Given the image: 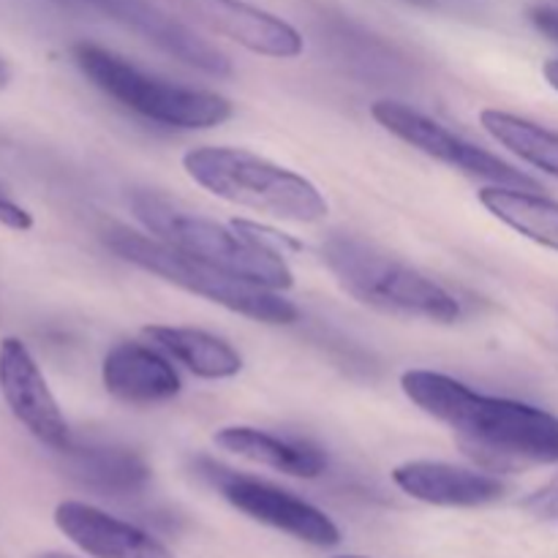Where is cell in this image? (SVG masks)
<instances>
[{"instance_id": "cell-18", "label": "cell", "mask_w": 558, "mask_h": 558, "mask_svg": "<svg viewBox=\"0 0 558 558\" xmlns=\"http://www.w3.org/2000/svg\"><path fill=\"white\" fill-rule=\"evenodd\" d=\"M76 474L87 483L98 485V488H140L147 480V469L142 466L140 458L125 456V452L98 450L76 456Z\"/></svg>"}, {"instance_id": "cell-20", "label": "cell", "mask_w": 558, "mask_h": 558, "mask_svg": "<svg viewBox=\"0 0 558 558\" xmlns=\"http://www.w3.org/2000/svg\"><path fill=\"white\" fill-rule=\"evenodd\" d=\"M532 22L539 33H545L550 41L558 44V9H554V5H537L532 11Z\"/></svg>"}, {"instance_id": "cell-21", "label": "cell", "mask_w": 558, "mask_h": 558, "mask_svg": "<svg viewBox=\"0 0 558 558\" xmlns=\"http://www.w3.org/2000/svg\"><path fill=\"white\" fill-rule=\"evenodd\" d=\"M534 505H537L539 510H545V512L558 510V480H556L554 485H550L548 490H543V494H539L537 499H534Z\"/></svg>"}, {"instance_id": "cell-25", "label": "cell", "mask_w": 558, "mask_h": 558, "mask_svg": "<svg viewBox=\"0 0 558 558\" xmlns=\"http://www.w3.org/2000/svg\"><path fill=\"white\" fill-rule=\"evenodd\" d=\"M409 3H420V5H428V3H434V0H409Z\"/></svg>"}, {"instance_id": "cell-19", "label": "cell", "mask_w": 558, "mask_h": 558, "mask_svg": "<svg viewBox=\"0 0 558 558\" xmlns=\"http://www.w3.org/2000/svg\"><path fill=\"white\" fill-rule=\"evenodd\" d=\"M0 227L14 229V232H27L33 229V216L20 205V202L11 199L9 194L0 185Z\"/></svg>"}, {"instance_id": "cell-23", "label": "cell", "mask_w": 558, "mask_h": 558, "mask_svg": "<svg viewBox=\"0 0 558 558\" xmlns=\"http://www.w3.org/2000/svg\"><path fill=\"white\" fill-rule=\"evenodd\" d=\"M9 82H11V65H9V60L0 54V90H5V87H9Z\"/></svg>"}, {"instance_id": "cell-7", "label": "cell", "mask_w": 558, "mask_h": 558, "mask_svg": "<svg viewBox=\"0 0 558 558\" xmlns=\"http://www.w3.org/2000/svg\"><path fill=\"white\" fill-rule=\"evenodd\" d=\"M371 118H374L381 129L390 131L392 136L407 142L409 147L436 158V161L447 163V167L458 169V172L469 174V178L485 180L488 185H505V189L539 191V183L532 174L521 172V169L501 161L494 153L483 150V147H477L474 142L463 140L456 131L441 125L439 120L417 112V109H412L409 104L381 98V101L371 104Z\"/></svg>"}, {"instance_id": "cell-10", "label": "cell", "mask_w": 558, "mask_h": 558, "mask_svg": "<svg viewBox=\"0 0 558 558\" xmlns=\"http://www.w3.org/2000/svg\"><path fill=\"white\" fill-rule=\"evenodd\" d=\"M0 396L16 423L33 439L47 445L49 450H71V430L63 409L49 390L47 376L38 368L36 357L20 338L9 336L0 341Z\"/></svg>"}, {"instance_id": "cell-17", "label": "cell", "mask_w": 558, "mask_h": 558, "mask_svg": "<svg viewBox=\"0 0 558 558\" xmlns=\"http://www.w3.org/2000/svg\"><path fill=\"white\" fill-rule=\"evenodd\" d=\"M480 125L512 156L558 178V131L494 107L480 112Z\"/></svg>"}, {"instance_id": "cell-22", "label": "cell", "mask_w": 558, "mask_h": 558, "mask_svg": "<svg viewBox=\"0 0 558 558\" xmlns=\"http://www.w3.org/2000/svg\"><path fill=\"white\" fill-rule=\"evenodd\" d=\"M543 76H545V82H548V85L558 93V58L548 60V63L543 65Z\"/></svg>"}, {"instance_id": "cell-5", "label": "cell", "mask_w": 558, "mask_h": 558, "mask_svg": "<svg viewBox=\"0 0 558 558\" xmlns=\"http://www.w3.org/2000/svg\"><path fill=\"white\" fill-rule=\"evenodd\" d=\"M104 243L120 259L196 294V298L216 303L232 314L245 316L251 322L262 325H294L300 319V308L289 300L281 298V292L251 283L245 278L232 276L221 267L202 262L196 256L183 254L172 245L161 243L158 238L131 232V229H109L104 234Z\"/></svg>"}, {"instance_id": "cell-4", "label": "cell", "mask_w": 558, "mask_h": 558, "mask_svg": "<svg viewBox=\"0 0 558 558\" xmlns=\"http://www.w3.org/2000/svg\"><path fill=\"white\" fill-rule=\"evenodd\" d=\"M129 205L153 238L183 254L210 262L272 292H287L294 287V272L281 251L251 243L234 227H223L213 218L185 210L156 191H136L131 194Z\"/></svg>"}, {"instance_id": "cell-16", "label": "cell", "mask_w": 558, "mask_h": 558, "mask_svg": "<svg viewBox=\"0 0 558 558\" xmlns=\"http://www.w3.org/2000/svg\"><path fill=\"white\" fill-rule=\"evenodd\" d=\"M480 205L512 232L558 254V202L537 191L485 185L480 191Z\"/></svg>"}, {"instance_id": "cell-8", "label": "cell", "mask_w": 558, "mask_h": 558, "mask_svg": "<svg viewBox=\"0 0 558 558\" xmlns=\"http://www.w3.org/2000/svg\"><path fill=\"white\" fill-rule=\"evenodd\" d=\"M207 477L234 510L265 523V526L278 529V532L289 534L300 543L316 545V548H336L341 543V532L330 515L278 485L218 466L207 469Z\"/></svg>"}, {"instance_id": "cell-13", "label": "cell", "mask_w": 558, "mask_h": 558, "mask_svg": "<svg viewBox=\"0 0 558 558\" xmlns=\"http://www.w3.org/2000/svg\"><path fill=\"white\" fill-rule=\"evenodd\" d=\"M392 483L412 499L434 507H483L505 496V483L477 469L441 461H407L392 469Z\"/></svg>"}, {"instance_id": "cell-12", "label": "cell", "mask_w": 558, "mask_h": 558, "mask_svg": "<svg viewBox=\"0 0 558 558\" xmlns=\"http://www.w3.org/2000/svg\"><path fill=\"white\" fill-rule=\"evenodd\" d=\"M101 381L107 392L131 407H153L172 401L183 390L172 360L158 347L125 341L107 352L101 363Z\"/></svg>"}, {"instance_id": "cell-15", "label": "cell", "mask_w": 558, "mask_h": 558, "mask_svg": "<svg viewBox=\"0 0 558 558\" xmlns=\"http://www.w3.org/2000/svg\"><path fill=\"white\" fill-rule=\"evenodd\" d=\"M142 332L153 347L161 349L169 360L180 363L199 379H232L243 371V357L238 349L213 332L174 325H147Z\"/></svg>"}, {"instance_id": "cell-1", "label": "cell", "mask_w": 558, "mask_h": 558, "mask_svg": "<svg viewBox=\"0 0 558 558\" xmlns=\"http://www.w3.org/2000/svg\"><path fill=\"white\" fill-rule=\"evenodd\" d=\"M401 387L414 407L445 423L472 458L490 466L558 463V417L545 409L485 396L428 368L407 371Z\"/></svg>"}, {"instance_id": "cell-2", "label": "cell", "mask_w": 558, "mask_h": 558, "mask_svg": "<svg viewBox=\"0 0 558 558\" xmlns=\"http://www.w3.org/2000/svg\"><path fill=\"white\" fill-rule=\"evenodd\" d=\"M183 169L218 199L278 221L319 223L330 213L325 194L308 178L243 147H194L183 156Z\"/></svg>"}, {"instance_id": "cell-26", "label": "cell", "mask_w": 558, "mask_h": 558, "mask_svg": "<svg viewBox=\"0 0 558 558\" xmlns=\"http://www.w3.org/2000/svg\"><path fill=\"white\" fill-rule=\"evenodd\" d=\"M332 558H365V556H332Z\"/></svg>"}, {"instance_id": "cell-6", "label": "cell", "mask_w": 558, "mask_h": 558, "mask_svg": "<svg viewBox=\"0 0 558 558\" xmlns=\"http://www.w3.org/2000/svg\"><path fill=\"white\" fill-rule=\"evenodd\" d=\"M74 63L104 96L114 98L140 118L169 129H216L234 114L232 101L216 90L174 85L156 74L136 69L125 58L98 44L82 41L71 49Z\"/></svg>"}, {"instance_id": "cell-9", "label": "cell", "mask_w": 558, "mask_h": 558, "mask_svg": "<svg viewBox=\"0 0 558 558\" xmlns=\"http://www.w3.org/2000/svg\"><path fill=\"white\" fill-rule=\"evenodd\" d=\"M167 5L189 25L229 38L262 58L294 60L305 52L298 27L245 0H167Z\"/></svg>"}, {"instance_id": "cell-14", "label": "cell", "mask_w": 558, "mask_h": 558, "mask_svg": "<svg viewBox=\"0 0 558 558\" xmlns=\"http://www.w3.org/2000/svg\"><path fill=\"white\" fill-rule=\"evenodd\" d=\"M213 441L221 450L232 452V456L245 458L251 463H259V466L276 469V472L289 474V477L316 480L327 469L325 452L316 450V447L305 445V441L281 439V436L267 434V430L259 428H248V425H227V428H218L213 434Z\"/></svg>"}, {"instance_id": "cell-11", "label": "cell", "mask_w": 558, "mask_h": 558, "mask_svg": "<svg viewBox=\"0 0 558 558\" xmlns=\"http://www.w3.org/2000/svg\"><path fill=\"white\" fill-rule=\"evenodd\" d=\"M54 526L93 558H174L156 537L85 501H60Z\"/></svg>"}, {"instance_id": "cell-3", "label": "cell", "mask_w": 558, "mask_h": 558, "mask_svg": "<svg viewBox=\"0 0 558 558\" xmlns=\"http://www.w3.org/2000/svg\"><path fill=\"white\" fill-rule=\"evenodd\" d=\"M322 262L343 292L385 314L436 325H452L463 314L461 303L441 283L354 234L327 238L322 243Z\"/></svg>"}, {"instance_id": "cell-24", "label": "cell", "mask_w": 558, "mask_h": 558, "mask_svg": "<svg viewBox=\"0 0 558 558\" xmlns=\"http://www.w3.org/2000/svg\"><path fill=\"white\" fill-rule=\"evenodd\" d=\"M38 558H71V556H63V554H41Z\"/></svg>"}]
</instances>
